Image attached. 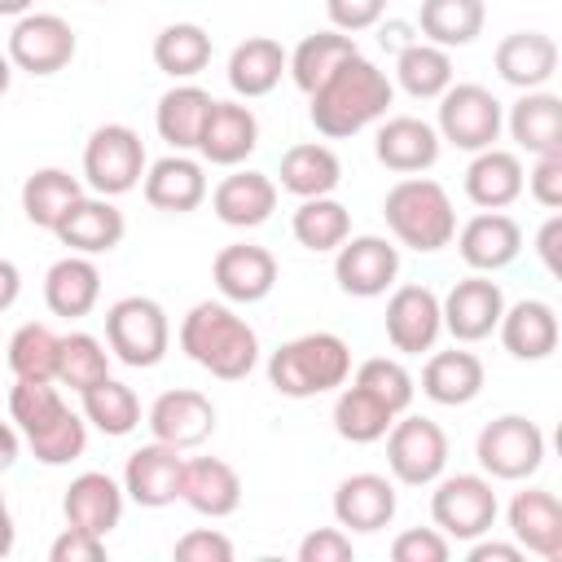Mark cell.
Returning a JSON list of instances; mask_svg holds the SVG:
<instances>
[{
  "instance_id": "obj_20",
  "label": "cell",
  "mask_w": 562,
  "mask_h": 562,
  "mask_svg": "<svg viewBox=\"0 0 562 562\" xmlns=\"http://www.w3.org/2000/svg\"><path fill=\"white\" fill-rule=\"evenodd\" d=\"M457 250H461V259H465L470 272H501V268H509L518 259L522 228L505 211H479L474 220L461 224Z\"/></svg>"
},
{
  "instance_id": "obj_15",
  "label": "cell",
  "mask_w": 562,
  "mask_h": 562,
  "mask_svg": "<svg viewBox=\"0 0 562 562\" xmlns=\"http://www.w3.org/2000/svg\"><path fill=\"white\" fill-rule=\"evenodd\" d=\"M145 422H149V435L158 443H171L184 452V448H198L215 435V404L193 386H176L149 404Z\"/></svg>"
},
{
  "instance_id": "obj_18",
  "label": "cell",
  "mask_w": 562,
  "mask_h": 562,
  "mask_svg": "<svg viewBox=\"0 0 562 562\" xmlns=\"http://www.w3.org/2000/svg\"><path fill=\"white\" fill-rule=\"evenodd\" d=\"M259 145V119L250 105L241 101H211L202 136H198V154L211 167H237L255 154Z\"/></svg>"
},
{
  "instance_id": "obj_10",
  "label": "cell",
  "mask_w": 562,
  "mask_h": 562,
  "mask_svg": "<svg viewBox=\"0 0 562 562\" xmlns=\"http://www.w3.org/2000/svg\"><path fill=\"white\" fill-rule=\"evenodd\" d=\"M382 439L391 474L408 487H430L448 465V435L430 417H400Z\"/></svg>"
},
{
  "instance_id": "obj_17",
  "label": "cell",
  "mask_w": 562,
  "mask_h": 562,
  "mask_svg": "<svg viewBox=\"0 0 562 562\" xmlns=\"http://www.w3.org/2000/svg\"><path fill=\"white\" fill-rule=\"evenodd\" d=\"M211 281L224 294V303H259L277 285V259L255 241H233L215 255Z\"/></svg>"
},
{
  "instance_id": "obj_62",
  "label": "cell",
  "mask_w": 562,
  "mask_h": 562,
  "mask_svg": "<svg viewBox=\"0 0 562 562\" xmlns=\"http://www.w3.org/2000/svg\"><path fill=\"white\" fill-rule=\"evenodd\" d=\"M9 83H13V61H9V53H0V97L9 92Z\"/></svg>"
},
{
  "instance_id": "obj_11",
  "label": "cell",
  "mask_w": 562,
  "mask_h": 562,
  "mask_svg": "<svg viewBox=\"0 0 562 562\" xmlns=\"http://www.w3.org/2000/svg\"><path fill=\"white\" fill-rule=\"evenodd\" d=\"M75 26L61 13H22L9 31V61L26 75H57L75 61Z\"/></svg>"
},
{
  "instance_id": "obj_12",
  "label": "cell",
  "mask_w": 562,
  "mask_h": 562,
  "mask_svg": "<svg viewBox=\"0 0 562 562\" xmlns=\"http://www.w3.org/2000/svg\"><path fill=\"white\" fill-rule=\"evenodd\" d=\"M395 277H400V246L378 237V233L347 237L334 250V281H338L342 294L378 299L395 285Z\"/></svg>"
},
{
  "instance_id": "obj_28",
  "label": "cell",
  "mask_w": 562,
  "mask_h": 562,
  "mask_svg": "<svg viewBox=\"0 0 562 562\" xmlns=\"http://www.w3.org/2000/svg\"><path fill=\"white\" fill-rule=\"evenodd\" d=\"M522 184H527V171L518 162V154L509 149H479L465 167V198L479 206V211H505L509 202L522 198Z\"/></svg>"
},
{
  "instance_id": "obj_60",
  "label": "cell",
  "mask_w": 562,
  "mask_h": 562,
  "mask_svg": "<svg viewBox=\"0 0 562 562\" xmlns=\"http://www.w3.org/2000/svg\"><path fill=\"white\" fill-rule=\"evenodd\" d=\"M13 514H9V501H4V492H0V558H9L13 553Z\"/></svg>"
},
{
  "instance_id": "obj_48",
  "label": "cell",
  "mask_w": 562,
  "mask_h": 562,
  "mask_svg": "<svg viewBox=\"0 0 562 562\" xmlns=\"http://www.w3.org/2000/svg\"><path fill=\"white\" fill-rule=\"evenodd\" d=\"M61 408H66V400H61V391L53 382L18 378L13 391H9V417H13V426H18L22 439L35 435V430H44Z\"/></svg>"
},
{
  "instance_id": "obj_58",
  "label": "cell",
  "mask_w": 562,
  "mask_h": 562,
  "mask_svg": "<svg viewBox=\"0 0 562 562\" xmlns=\"http://www.w3.org/2000/svg\"><path fill=\"white\" fill-rule=\"evenodd\" d=\"M18 294H22V272L13 259H0V312H9L18 303Z\"/></svg>"
},
{
  "instance_id": "obj_54",
  "label": "cell",
  "mask_w": 562,
  "mask_h": 562,
  "mask_svg": "<svg viewBox=\"0 0 562 562\" xmlns=\"http://www.w3.org/2000/svg\"><path fill=\"white\" fill-rule=\"evenodd\" d=\"M522 189H531V198L540 206L558 211L562 206V154H540L536 167L527 171V184Z\"/></svg>"
},
{
  "instance_id": "obj_38",
  "label": "cell",
  "mask_w": 562,
  "mask_h": 562,
  "mask_svg": "<svg viewBox=\"0 0 562 562\" xmlns=\"http://www.w3.org/2000/svg\"><path fill=\"white\" fill-rule=\"evenodd\" d=\"M483 0H422L417 31L426 44L439 48H465L483 35Z\"/></svg>"
},
{
  "instance_id": "obj_21",
  "label": "cell",
  "mask_w": 562,
  "mask_h": 562,
  "mask_svg": "<svg viewBox=\"0 0 562 562\" xmlns=\"http://www.w3.org/2000/svg\"><path fill=\"white\" fill-rule=\"evenodd\" d=\"M123 501H127L123 483H114L105 470H83L70 479V487L61 496V514H66V527L110 536L123 518Z\"/></svg>"
},
{
  "instance_id": "obj_63",
  "label": "cell",
  "mask_w": 562,
  "mask_h": 562,
  "mask_svg": "<svg viewBox=\"0 0 562 562\" xmlns=\"http://www.w3.org/2000/svg\"><path fill=\"white\" fill-rule=\"evenodd\" d=\"M97 4H110V0H97Z\"/></svg>"
},
{
  "instance_id": "obj_52",
  "label": "cell",
  "mask_w": 562,
  "mask_h": 562,
  "mask_svg": "<svg viewBox=\"0 0 562 562\" xmlns=\"http://www.w3.org/2000/svg\"><path fill=\"white\" fill-rule=\"evenodd\" d=\"M351 536L342 527H316L299 540V562H351Z\"/></svg>"
},
{
  "instance_id": "obj_56",
  "label": "cell",
  "mask_w": 562,
  "mask_h": 562,
  "mask_svg": "<svg viewBox=\"0 0 562 562\" xmlns=\"http://www.w3.org/2000/svg\"><path fill=\"white\" fill-rule=\"evenodd\" d=\"M470 562H522V544H505V540H470Z\"/></svg>"
},
{
  "instance_id": "obj_25",
  "label": "cell",
  "mask_w": 562,
  "mask_h": 562,
  "mask_svg": "<svg viewBox=\"0 0 562 562\" xmlns=\"http://www.w3.org/2000/svg\"><path fill=\"white\" fill-rule=\"evenodd\" d=\"M439 132L426 123V119H413V114H395L378 127L373 136V154L386 171H400V176H417L426 167L439 162Z\"/></svg>"
},
{
  "instance_id": "obj_19",
  "label": "cell",
  "mask_w": 562,
  "mask_h": 562,
  "mask_svg": "<svg viewBox=\"0 0 562 562\" xmlns=\"http://www.w3.org/2000/svg\"><path fill=\"white\" fill-rule=\"evenodd\" d=\"M505 518H509V536L527 553H536L544 562H558L562 558V505H558V496L549 487H522V492H514Z\"/></svg>"
},
{
  "instance_id": "obj_34",
  "label": "cell",
  "mask_w": 562,
  "mask_h": 562,
  "mask_svg": "<svg viewBox=\"0 0 562 562\" xmlns=\"http://www.w3.org/2000/svg\"><path fill=\"white\" fill-rule=\"evenodd\" d=\"M285 48L272 35H250L228 53V88L246 101L268 97L285 75Z\"/></svg>"
},
{
  "instance_id": "obj_7",
  "label": "cell",
  "mask_w": 562,
  "mask_h": 562,
  "mask_svg": "<svg viewBox=\"0 0 562 562\" xmlns=\"http://www.w3.org/2000/svg\"><path fill=\"white\" fill-rule=\"evenodd\" d=\"M474 457L487 479H505V483L531 479L544 461V430L522 413L492 417L474 439Z\"/></svg>"
},
{
  "instance_id": "obj_41",
  "label": "cell",
  "mask_w": 562,
  "mask_h": 562,
  "mask_svg": "<svg viewBox=\"0 0 562 562\" xmlns=\"http://www.w3.org/2000/svg\"><path fill=\"white\" fill-rule=\"evenodd\" d=\"M395 83L408 97H417V101H439L448 92V83H452V57H448V48L426 44V40L404 44L400 57H395Z\"/></svg>"
},
{
  "instance_id": "obj_44",
  "label": "cell",
  "mask_w": 562,
  "mask_h": 562,
  "mask_svg": "<svg viewBox=\"0 0 562 562\" xmlns=\"http://www.w3.org/2000/svg\"><path fill=\"white\" fill-rule=\"evenodd\" d=\"M391 422H395V413L378 400V395H369L364 386H347L342 382V391H338V400H334V430L347 439V443H378L386 430H391Z\"/></svg>"
},
{
  "instance_id": "obj_30",
  "label": "cell",
  "mask_w": 562,
  "mask_h": 562,
  "mask_svg": "<svg viewBox=\"0 0 562 562\" xmlns=\"http://www.w3.org/2000/svg\"><path fill=\"white\" fill-rule=\"evenodd\" d=\"M558 70V44L553 35L544 31H514L496 44V75L509 83V88H544Z\"/></svg>"
},
{
  "instance_id": "obj_50",
  "label": "cell",
  "mask_w": 562,
  "mask_h": 562,
  "mask_svg": "<svg viewBox=\"0 0 562 562\" xmlns=\"http://www.w3.org/2000/svg\"><path fill=\"white\" fill-rule=\"evenodd\" d=\"M448 536L439 527H408L391 540V558L395 562H448Z\"/></svg>"
},
{
  "instance_id": "obj_36",
  "label": "cell",
  "mask_w": 562,
  "mask_h": 562,
  "mask_svg": "<svg viewBox=\"0 0 562 562\" xmlns=\"http://www.w3.org/2000/svg\"><path fill=\"white\" fill-rule=\"evenodd\" d=\"M360 48H356V35H342V31H316V35H303L299 40V48L285 57V70H290V79H294V88L299 92H316L347 57H356Z\"/></svg>"
},
{
  "instance_id": "obj_6",
  "label": "cell",
  "mask_w": 562,
  "mask_h": 562,
  "mask_svg": "<svg viewBox=\"0 0 562 562\" xmlns=\"http://www.w3.org/2000/svg\"><path fill=\"white\" fill-rule=\"evenodd\" d=\"M145 140L136 127L127 123H101L88 145H83V180L101 193V198H119L132 193L145 180Z\"/></svg>"
},
{
  "instance_id": "obj_33",
  "label": "cell",
  "mask_w": 562,
  "mask_h": 562,
  "mask_svg": "<svg viewBox=\"0 0 562 562\" xmlns=\"http://www.w3.org/2000/svg\"><path fill=\"white\" fill-rule=\"evenodd\" d=\"M509 136L518 140V149L527 154H562V101L544 88H531L522 92L514 105H509Z\"/></svg>"
},
{
  "instance_id": "obj_42",
  "label": "cell",
  "mask_w": 562,
  "mask_h": 562,
  "mask_svg": "<svg viewBox=\"0 0 562 562\" xmlns=\"http://www.w3.org/2000/svg\"><path fill=\"white\" fill-rule=\"evenodd\" d=\"M154 66L171 79H193L211 66V35L198 22H171L154 35Z\"/></svg>"
},
{
  "instance_id": "obj_59",
  "label": "cell",
  "mask_w": 562,
  "mask_h": 562,
  "mask_svg": "<svg viewBox=\"0 0 562 562\" xmlns=\"http://www.w3.org/2000/svg\"><path fill=\"white\" fill-rule=\"evenodd\" d=\"M18 448H22V439H18V426L13 422H0V474L18 461Z\"/></svg>"
},
{
  "instance_id": "obj_49",
  "label": "cell",
  "mask_w": 562,
  "mask_h": 562,
  "mask_svg": "<svg viewBox=\"0 0 562 562\" xmlns=\"http://www.w3.org/2000/svg\"><path fill=\"white\" fill-rule=\"evenodd\" d=\"M356 386H364L369 395H378L395 417L413 404V373L400 364V360H391V356H373V360H364L360 369H356Z\"/></svg>"
},
{
  "instance_id": "obj_37",
  "label": "cell",
  "mask_w": 562,
  "mask_h": 562,
  "mask_svg": "<svg viewBox=\"0 0 562 562\" xmlns=\"http://www.w3.org/2000/svg\"><path fill=\"white\" fill-rule=\"evenodd\" d=\"M281 189L294 193V198H325L338 189L342 180V162L329 145L321 140H303V145H290L281 154Z\"/></svg>"
},
{
  "instance_id": "obj_22",
  "label": "cell",
  "mask_w": 562,
  "mask_h": 562,
  "mask_svg": "<svg viewBox=\"0 0 562 562\" xmlns=\"http://www.w3.org/2000/svg\"><path fill=\"white\" fill-rule=\"evenodd\" d=\"M334 518L342 531H360L373 536L395 518V483L386 474H347L334 487Z\"/></svg>"
},
{
  "instance_id": "obj_27",
  "label": "cell",
  "mask_w": 562,
  "mask_h": 562,
  "mask_svg": "<svg viewBox=\"0 0 562 562\" xmlns=\"http://www.w3.org/2000/svg\"><path fill=\"white\" fill-rule=\"evenodd\" d=\"M180 501L202 518H228L241 505V479L220 457H184Z\"/></svg>"
},
{
  "instance_id": "obj_2",
  "label": "cell",
  "mask_w": 562,
  "mask_h": 562,
  "mask_svg": "<svg viewBox=\"0 0 562 562\" xmlns=\"http://www.w3.org/2000/svg\"><path fill=\"white\" fill-rule=\"evenodd\" d=\"M180 351L211 378L241 382L259 364V334L246 325V316L233 312V303L202 299L180 321Z\"/></svg>"
},
{
  "instance_id": "obj_9",
  "label": "cell",
  "mask_w": 562,
  "mask_h": 562,
  "mask_svg": "<svg viewBox=\"0 0 562 562\" xmlns=\"http://www.w3.org/2000/svg\"><path fill=\"white\" fill-rule=\"evenodd\" d=\"M501 127H505V110L483 83H448V92L439 97V127L435 132L452 149L479 154V149L496 145Z\"/></svg>"
},
{
  "instance_id": "obj_14",
  "label": "cell",
  "mask_w": 562,
  "mask_h": 562,
  "mask_svg": "<svg viewBox=\"0 0 562 562\" xmlns=\"http://www.w3.org/2000/svg\"><path fill=\"white\" fill-rule=\"evenodd\" d=\"M386 342L400 356H422L435 347V338L443 334V316H439V294L430 285H400L386 299Z\"/></svg>"
},
{
  "instance_id": "obj_55",
  "label": "cell",
  "mask_w": 562,
  "mask_h": 562,
  "mask_svg": "<svg viewBox=\"0 0 562 562\" xmlns=\"http://www.w3.org/2000/svg\"><path fill=\"white\" fill-rule=\"evenodd\" d=\"M48 558H53V562H101V558H105V536L66 527V531L48 544Z\"/></svg>"
},
{
  "instance_id": "obj_5",
  "label": "cell",
  "mask_w": 562,
  "mask_h": 562,
  "mask_svg": "<svg viewBox=\"0 0 562 562\" xmlns=\"http://www.w3.org/2000/svg\"><path fill=\"white\" fill-rule=\"evenodd\" d=\"M105 347L127 369H154L171 347V321L158 299L127 294L105 312Z\"/></svg>"
},
{
  "instance_id": "obj_29",
  "label": "cell",
  "mask_w": 562,
  "mask_h": 562,
  "mask_svg": "<svg viewBox=\"0 0 562 562\" xmlns=\"http://www.w3.org/2000/svg\"><path fill=\"white\" fill-rule=\"evenodd\" d=\"M496 334L514 360H549L558 351V312L544 299H518L501 312Z\"/></svg>"
},
{
  "instance_id": "obj_46",
  "label": "cell",
  "mask_w": 562,
  "mask_h": 562,
  "mask_svg": "<svg viewBox=\"0 0 562 562\" xmlns=\"http://www.w3.org/2000/svg\"><path fill=\"white\" fill-rule=\"evenodd\" d=\"M57 334L40 321H26L13 329L4 356H9V369L13 378H40V382H53L57 378Z\"/></svg>"
},
{
  "instance_id": "obj_32",
  "label": "cell",
  "mask_w": 562,
  "mask_h": 562,
  "mask_svg": "<svg viewBox=\"0 0 562 562\" xmlns=\"http://www.w3.org/2000/svg\"><path fill=\"white\" fill-rule=\"evenodd\" d=\"M483 378L487 373H483V360L474 351H461V347L435 351L426 360V369H422V395L443 404V408H461V404L479 400Z\"/></svg>"
},
{
  "instance_id": "obj_26",
  "label": "cell",
  "mask_w": 562,
  "mask_h": 562,
  "mask_svg": "<svg viewBox=\"0 0 562 562\" xmlns=\"http://www.w3.org/2000/svg\"><path fill=\"white\" fill-rule=\"evenodd\" d=\"M211 211L228 228H259L277 211V180L263 171H233L211 189Z\"/></svg>"
},
{
  "instance_id": "obj_53",
  "label": "cell",
  "mask_w": 562,
  "mask_h": 562,
  "mask_svg": "<svg viewBox=\"0 0 562 562\" xmlns=\"http://www.w3.org/2000/svg\"><path fill=\"white\" fill-rule=\"evenodd\" d=\"M325 13H329V26L334 31L356 35V31H369V26L382 22L386 0H325Z\"/></svg>"
},
{
  "instance_id": "obj_24",
  "label": "cell",
  "mask_w": 562,
  "mask_h": 562,
  "mask_svg": "<svg viewBox=\"0 0 562 562\" xmlns=\"http://www.w3.org/2000/svg\"><path fill=\"white\" fill-rule=\"evenodd\" d=\"M57 233V241L61 246H70V255H110L119 241H123V233H127V220H123V211L110 202V198H79L66 215H61V224L53 228Z\"/></svg>"
},
{
  "instance_id": "obj_47",
  "label": "cell",
  "mask_w": 562,
  "mask_h": 562,
  "mask_svg": "<svg viewBox=\"0 0 562 562\" xmlns=\"http://www.w3.org/2000/svg\"><path fill=\"white\" fill-rule=\"evenodd\" d=\"M26 448L35 452L40 465H70L88 448V422H83V413H70V404H66L44 430L26 435Z\"/></svg>"
},
{
  "instance_id": "obj_40",
  "label": "cell",
  "mask_w": 562,
  "mask_h": 562,
  "mask_svg": "<svg viewBox=\"0 0 562 562\" xmlns=\"http://www.w3.org/2000/svg\"><path fill=\"white\" fill-rule=\"evenodd\" d=\"M83 198V184L70 176V171H61V167H40V171H31L26 176V184H22V215L35 224V228H57L61 224V215L75 206Z\"/></svg>"
},
{
  "instance_id": "obj_51",
  "label": "cell",
  "mask_w": 562,
  "mask_h": 562,
  "mask_svg": "<svg viewBox=\"0 0 562 562\" xmlns=\"http://www.w3.org/2000/svg\"><path fill=\"white\" fill-rule=\"evenodd\" d=\"M176 562H233V540L215 527H193L171 549Z\"/></svg>"
},
{
  "instance_id": "obj_45",
  "label": "cell",
  "mask_w": 562,
  "mask_h": 562,
  "mask_svg": "<svg viewBox=\"0 0 562 562\" xmlns=\"http://www.w3.org/2000/svg\"><path fill=\"white\" fill-rule=\"evenodd\" d=\"M101 378H110V351H105V342L97 334H83V329L61 334V342H57V378L53 382H61V386H70V391L83 395Z\"/></svg>"
},
{
  "instance_id": "obj_13",
  "label": "cell",
  "mask_w": 562,
  "mask_h": 562,
  "mask_svg": "<svg viewBox=\"0 0 562 562\" xmlns=\"http://www.w3.org/2000/svg\"><path fill=\"white\" fill-rule=\"evenodd\" d=\"M501 312H505V294H501V285L492 281V272H470V277H461V281L439 299L443 329H448L457 342H483V338L501 325Z\"/></svg>"
},
{
  "instance_id": "obj_8",
  "label": "cell",
  "mask_w": 562,
  "mask_h": 562,
  "mask_svg": "<svg viewBox=\"0 0 562 562\" xmlns=\"http://www.w3.org/2000/svg\"><path fill=\"white\" fill-rule=\"evenodd\" d=\"M501 505L492 492V479L483 474H439L430 492V518L448 540H479L492 531Z\"/></svg>"
},
{
  "instance_id": "obj_43",
  "label": "cell",
  "mask_w": 562,
  "mask_h": 562,
  "mask_svg": "<svg viewBox=\"0 0 562 562\" xmlns=\"http://www.w3.org/2000/svg\"><path fill=\"white\" fill-rule=\"evenodd\" d=\"M83 422H92L101 435L110 439H123L140 426V400L127 382L119 378H101L97 386L83 391Z\"/></svg>"
},
{
  "instance_id": "obj_35",
  "label": "cell",
  "mask_w": 562,
  "mask_h": 562,
  "mask_svg": "<svg viewBox=\"0 0 562 562\" xmlns=\"http://www.w3.org/2000/svg\"><path fill=\"white\" fill-rule=\"evenodd\" d=\"M211 92L198 88V83H176L158 97V110H154V127L158 136L184 154V149H198V136H202V123H206V110H211Z\"/></svg>"
},
{
  "instance_id": "obj_16",
  "label": "cell",
  "mask_w": 562,
  "mask_h": 562,
  "mask_svg": "<svg viewBox=\"0 0 562 562\" xmlns=\"http://www.w3.org/2000/svg\"><path fill=\"white\" fill-rule=\"evenodd\" d=\"M180 474H184V457L171 443H145L127 457L123 465V492L127 501H136L140 509H162L180 501Z\"/></svg>"
},
{
  "instance_id": "obj_57",
  "label": "cell",
  "mask_w": 562,
  "mask_h": 562,
  "mask_svg": "<svg viewBox=\"0 0 562 562\" xmlns=\"http://www.w3.org/2000/svg\"><path fill=\"white\" fill-rule=\"evenodd\" d=\"M558 241H562V215H549L544 228H540V237H536V255L544 259L549 272H562V263H558Z\"/></svg>"
},
{
  "instance_id": "obj_61",
  "label": "cell",
  "mask_w": 562,
  "mask_h": 562,
  "mask_svg": "<svg viewBox=\"0 0 562 562\" xmlns=\"http://www.w3.org/2000/svg\"><path fill=\"white\" fill-rule=\"evenodd\" d=\"M31 4L35 0H0V18H22V13H31Z\"/></svg>"
},
{
  "instance_id": "obj_4",
  "label": "cell",
  "mask_w": 562,
  "mask_h": 562,
  "mask_svg": "<svg viewBox=\"0 0 562 562\" xmlns=\"http://www.w3.org/2000/svg\"><path fill=\"white\" fill-rule=\"evenodd\" d=\"M382 215H386V228L395 233V241L408 250H422V255L443 250L457 237L452 198L439 180H426V176L395 180L382 198Z\"/></svg>"
},
{
  "instance_id": "obj_31",
  "label": "cell",
  "mask_w": 562,
  "mask_h": 562,
  "mask_svg": "<svg viewBox=\"0 0 562 562\" xmlns=\"http://www.w3.org/2000/svg\"><path fill=\"white\" fill-rule=\"evenodd\" d=\"M97 299H101V272L92 255H66L44 272V303L53 316L79 321L97 307Z\"/></svg>"
},
{
  "instance_id": "obj_23",
  "label": "cell",
  "mask_w": 562,
  "mask_h": 562,
  "mask_svg": "<svg viewBox=\"0 0 562 562\" xmlns=\"http://www.w3.org/2000/svg\"><path fill=\"white\" fill-rule=\"evenodd\" d=\"M140 189H145V202H149L154 211L189 215V211H198V206L206 202V171H202L198 158L171 149L167 158H158V162L145 167Z\"/></svg>"
},
{
  "instance_id": "obj_3",
  "label": "cell",
  "mask_w": 562,
  "mask_h": 562,
  "mask_svg": "<svg viewBox=\"0 0 562 562\" xmlns=\"http://www.w3.org/2000/svg\"><path fill=\"white\" fill-rule=\"evenodd\" d=\"M347 373H351V347L329 329L299 334L268 356V382L285 400H312V395L338 391Z\"/></svg>"
},
{
  "instance_id": "obj_39",
  "label": "cell",
  "mask_w": 562,
  "mask_h": 562,
  "mask_svg": "<svg viewBox=\"0 0 562 562\" xmlns=\"http://www.w3.org/2000/svg\"><path fill=\"white\" fill-rule=\"evenodd\" d=\"M290 233L312 255L338 250L351 237V211L334 193H325V198H299V211L290 215Z\"/></svg>"
},
{
  "instance_id": "obj_1",
  "label": "cell",
  "mask_w": 562,
  "mask_h": 562,
  "mask_svg": "<svg viewBox=\"0 0 562 562\" xmlns=\"http://www.w3.org/2000/svg\"><path fill=\"white\" fill-rule=\"evenodd\" d=\"M307 119L321 136L342 140L364 132L369 123L386 119V105L395 101V83L386 79L382 66H373L369 57H347L312 97H307Z\"/></svg>"
}]
</instances>
